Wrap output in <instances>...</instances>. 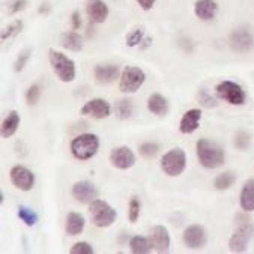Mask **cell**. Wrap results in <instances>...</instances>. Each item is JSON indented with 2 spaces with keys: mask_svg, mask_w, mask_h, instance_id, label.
Returning <instances> with one entry per match:
<instances>
[{
  "mask_svg": "<svg viewBox=\"0 0 254 254\" xmlns=\"http://www.w3.org/2000/svg\"><path fill=\"white\" fill-rule=\"evenodd\" d=\"M195 154L200 166L208 170H215L221 167L226 161V154L223 147L208 138H200L195 143Z\"/></svg>",
  "mask_w": 254,
  "mask_h": 254,
  "instance_id": "1",
  "label": "cell"
},
{
  "mask_svg": "<svg viewBox=\"0 0 254 254\" xmlns=\"http://www.w3.org/2000/svg\"><path fill=\"white\" fill-rule=\"evenodd\" d=\"M99 149V138L92 132H84L72 138L71 141V154L75 160L87 161L96 155Z\"/></svg>",
  "mask_w": 254,
  "mask_h": 254,
  "instance_id": "2",
  "label": "cell"
},
{
  "mask_svg": "<svg viewBox=\"0 0 254 254\" xmlns=\"http://www.w3.org/2000/svg\"><path fill=\"white\" fill-rule=\"evenodd\" d=\"M89 217H90V223L95 227L106 229V227H110L116 221L118 214L107 201L101 198H95L93 201L89 203Z\"/></svg>",
  "mask_w": 254,
  "mask_h": 254,
  "instance_id": "3",
  "label": "cell"
},
{
  "mask_svg": "<svg viewBox=\"0 0 254 254\" xmlns=\"http://www.w3.org/2000/svg\"><path fill=\"white\" fill-rule=\"evenodd\" d=\"M48 61L50 65L53 68V72L56 74V77L64 81V83H71L75 78V64L72 59H69L68 56H65L61 52H56V50H50L48 52Z\"/></svg>",
  "mask_w": 254,
  "mask_h": 254,
  "instance_id": "4",
  "label": "cell"
},
{
  "mask_svg": "<svg viewBox=\"0 0 254 254\" xmlns=\"http://www.w3.org/2000/svg\"><path fill=\"white\" fill-rule=\"evenodd\" d=\"M185 167H187V155L181 147L170 149L161 158V170L170 178H176L182 175Z\"/></svg>",
  "mask_w": 254,
  "mask_h": 254,
  "instance_id": "5",
  "label": "cell"
},
{
  "mask_svg": "<svg viewBox=\"0 0 254 254\" xmlns=\"http://www.w3.org/2000/svg\"><path fill=\"white\" fill-rule=\"evenodd\" d=\"M215 92L218 98H221L230 106H244L247 101V93L242 89V86L230 80H224L218 83L215 87Z\"/></svg>",
  "mask_w": 254,
  "mask_h": 254,
  "instance_id": "6",
  "label": "cell"
},
{
  "mask_svg": "<svg viewBox=\"0 0 254 254\" xmlns=\"http://www.w3.org/2000/svg\"><path fill=\"white\" fill-rule=\"evenodd\" d=\"M146 80V74L143 69L137 66H125L119 77V90L124 93L137 92Z\"/></svg>",
  "mask_w": 254,
  "mask_h": 254,
  "instance_id": "7",
  "label": "cell"
},
{
  "mask_svg": "<svg viewBox=\"0 0 254 254\" xmlns=\"http://www.w3.org/2000/svg\"><path fill=\"white\" fill-rule=\"evenodd\" d=\"M254 235V226L253 224H242L239 226L229 239V250L232 253H245L248 248V244Z\"/></svg>",
  "mask_w": 254,
  "mask_h": 254,
  "instance_id": "8",
  "label": "cell"
},
{
  "mask_svg": "<svg viewBox=\"0 0 254 254\" xmlns=\"http://www.w3.org/2000/svg\"><path fill=\"white\" fill-rule=\"evenodd\" d=\"M81 116H87L92 119H106L112 115V106L103 98L90 99L80 109Z\"/></svg>",
  "mask_w": 254,
  "mask_h": 254,
  "instance_id": "9",
  "label": "cell"
},
{
  "mask_svg": "<svg viewBox=\"0 0 254 254\" xmlns=\"http://www.w3.org/2000/svg\"><path fill=\"white\" fill-rule=\"evenodd\" d=\"M182 241H184V244H185L187 248L198 250V248H203V247L206 245V242H208V235H206V230L203 229L201 226L192 224V226H188V227L184 230Z\"/></svg>",
  "mask_w": 254,
  "mask_h": 254,
  "instance_id": "10",
  "label": "cell"
},
{
  "mask_svg": "<svg viewBox=\"0 0 254 254\" xmlns=\"http://www.w3.org/2000/svg\"><path fill=\"white\" fill-rule=\"evenodd\" d=\"M9 179L12 185L20 191H30L35 185L33 173L24 166H14L9 172Z\"/></svg>",
  "mask_w": 254,
  "mask_h": 254,
  "instance_id": "11",
  "label": "cell"
},
{
  "mask_svg": "<svg viewBox=\"0 0 254 254\" xmlns=\"http://www.w3.org/2000/svg\"><path fill=\"white\" fill-rule=\"evenodd\" d=\"M109 160H110L112 166L119 169V170H128L135 164V155L128 146L115 147L110 152V158Z\"/></svg>",
  "mask_w": 254,
  "mask_h": 254,
  "instance_id": "12",
  "label": "cell"
},
{
  "mask_svg": "<svg viewBox=\"0 0 254 254\" xmlns=\"http://www.w3.org/2000/svg\"><path fill=\"white\" fill-rule=\"evenodd\" d=\"M229 44L235 53H247L253 48L254 39H253V35L247 29H238L232 32L229 38Z\"/></svg>",
  "mask_w": 254,
  "mask_h": 254,
  "instance_id": "13",
  "label": "cell"
},
{
  "mask_svg": "<svg viewBox=\"0 0 254 254\" xmlns=\"http://www.w3.org/2000/svg\"><path fill=\"white\" fill-rule=\"evenodd\" d=\"M71 194H72V197H74L78 203H83V205H89L90 201H93L95 198H98V190H96V187H95L92 182H89V181L75 182V184L72 185Z\"/></svg>",
  "mask_w": 254,
  "mask_h": 254,
  "instance_id": "14",
  "label": "cell"
},
{
  "mask_svg": "<svg viewBox=\"0 0 254 254\" xmlns=\"http://www.w3.org/2000/svg\"><path fill=\"white\" fill-rule=\"evenodd\" d=\"M149 239L157 253H166L170 248V235L164 226H154L149 230Z\"/></svg>",
  "mask_w": 254,
  "mask_h": 254,
  "instance_id": "15",
  "label": "cell"
},
{
  "mask_svg": "<svg viewBox=\"0 0 254 254\" xmlns=\"http://www.w3.org/2000/svg\"><path fill=\"white\" fill-rule=\"evenodd\" d=\"M84 9L90 23H104L109 17V6L104 0H86Z\"/></svg>",
  "mask_w": 254,
  "mask_h": 254,
  "instance_id": "16",
  "label": "cell"
},
{
  "mask_svg": "<svg viewBox=\"0 0 254 254\" xmlns=\"http://www.w3.org/2000/svg\"><path fill=\"white\" fill-rule=\"evenodd\" d=\"M218 12V3L215 0H197L194 3V14L201 21H211Z\"/></svg>",
  "mask_w": 254,
  "mask_h": 254,
  "instance_id": "17",
  "label": "cell"
},
{
  "mask_svg": "<svg viewBox=\"0 0 254 254\" xmlns=\"http://www.w3.org/2000/svg\"><path fill=\"white\" fill-rule=\"evenodd\" d=\"M121 77L116 65H96L93 68V78L98 84H110Z\"/></svg>",
  "mask_w": 254,
  "mask_h": 254,
  "instance_id": "18",
  "label": "cell"
},
{
  "mask_svg": "<svg viewBox=\"0 0 254 254\" xmlns=\"http://www.w3.org/2000/svg\"><path fill=\"white\" fill-rule=\"evenodd\" d=\"M201 119V110L200 109H191L184 113L181 124H179V131L182 134H192L200 124Z\"/></svg>",
  "mask_w": 254,
  "mask_h": 254,
  "instance_id": "19",
  "label": "cell"
},
{
  "mask_svg": "<svg viewBox=\"0 0 254 254\" xmlns=\"http://www.w3.org/2000/svg\"><path fill=\"white\" fill-rule=\"evenodd\" d=\"M239 205L245 212L254 211V179H248L244 182L239 194Z\"/></svg>",
  "mask_w": 254,
  "mask_h": 254,
  "instance_id": "20",
  "label": "cell"
},
{
  "mask_svg": "<svg viewBox=\"0 0 254 254\" xmlns=\"http://www.w3.org/2000/svg\"><path fill=\"white\" fill-rule=\"evenodd\" d=\"M146 106H147V110L152 115H155V116H164L169 112V103H167V99L163 95H160V93L150 95L147 98Z\"/></svg>",
  "mask_w": 254,
  "mask_h": 254,
  "instance_id": "21",
  "label": "cell"
},
{
  "mask_svg": "<svg viewBox=\"0 0 254 254\" xmlns=\"http://www.w3.org/2000/svg\"><path fill=\"white\" fill-rule=\"evenodd\" d=\"M86 226V220L81 214L78 212H69L66 215V224H65V230L69 236H77L84 230Z\"/></svg>",
  "mask_w": 254,
  "mask_h": 254,
  "instance_id": "22",
  "label": "cell"
},
{
  "mask_svg": "<svg viewBox=\"0 0 254 254\" xmlns=\"http://www.w3.org/2000/svg\"><path fill=\"white\" fill-rule=\"evenodd\" d=\"M20 122H21V118H20V115H18V112L17 110H12V112H9L8 113V116L3 119V122H2V137L3 138H9V137H12L15 132H17V129H18V127H20Z\"/></svg>",
  "mask_w": 254,
  "mask_h": 254,
  "instance_id": "23",
  "label": "cell"
},
{
  "mask_svg": "<svg viewBox=\"0 0 254 254\" xmlns=\"http://www.w3.org/2000/svg\"><path fill=\"white\" fill-rule=\"evenodd\" d=\"M61 45L69 52H81L83 50V36L77 32H65L61 36Z\"/></svg>",
  "mask_w": 254,
  "mask_h": 254,
  "instance_id": "24",
  "label": "cell"
},
{
  "mask_svg": "<svg viewBox=\"0 0 254 254\" xmlns=\"http://www.w3.org/2000/svg\"><path fill=\"white\" fill-rule=\"evenodd\" d=\"M129 250L134 254H147L154 250V247H152V242L149 238L135 235L129 239Z\"/></svg>",
  "mask_w": 254,
  "mask_h": 254,
  "instance_id": "25",
  "label": "cell"
},
{
  "mask_svg": "<svg viewBox=\"0 0 254 254\" xmlns=\"http://www.w3.org/2000/svg\"><path fill=\"white\" fill-rule=\"evenodd\" d=\"M236 182V175L233 172H224L221 175H218L214 181V188L218 191H226L229 188L233 187V184Z\"/></svg>",
  "mask_w": 254,
  "mask_h": 254,
  "instance_id": "26",
  "label": "cell"
},
{
  "mask_svg": "<svg viewBox=\"0 0 254 254\" xmlns=\"http://www.w3.org/2000/svg\"><path fill=\"white\" fill-rule=\"evenodd\" d=\"M115 112L119 119H128L132 115V104L128 99H119L115 104Z\"/></svg>",
  "mask_w": 254,
  "mask_h": 254,
  "instance_id": "27",
  "label": "cell"
},
{
  "mask_svg": "<svg viewBox=\"0 0 254 254\" xmlns=\"http://www.w3.org/2000/svg\"><path fill=\"white\" fill-rule=\"evenodd\" d=\"M18 218L27 226V227H33L38 223V214L26 206H20L18 208Z\"/></svg>",
  "mask_w": 254,
  "mask_h": 254,
  "instance_id": "28",
  "label": "cell"
},
{
  "mask_svg": "<svg viewBox=\"0 0 254 254\" xmlns=\"http://www.w3.org/2000/svg\"><path fill=\"white\" fill-rule=\"evenodd\" d=\"M197 99H198V103L201 107H205V109H215L218 106L217 103V99L205 89H201L198 93H197Z\"/></svg>",
  "mask_w": 254,
  "mask_h": 254,
  "instance_id": "29",
  "label": "cell"
},
{
  "mask_svg": "<svg viewBox=\"0 0 254 254\" xmlns=\"http://www.w3.org/2000/svg\"><path fill=\"white\" fill-rule=\"evenodd\" d=\"M143 39H144V27H137L131 30L125 38L128 47H137L143 42Z\"/></svg>",
  "mask_w": 254,
  "mask_h": 254,
  "instance_id": "30",
  "label": "cell"
},
{
  "mask_svg": "<svg viewBox=\"0 0 254 254\" xmlns=\"http://www.w3.org/2000/svg\"><path fill=\"white\" fill-rule=\"evenodd\" d=\"M138 150H140V155H141L143 158H147V160H150V158L157 157L158 150H160V146H158L157 143L147 141V143H143V144H140Z\"/></svg>",
  "mask_w": 254,
  "mask_h": 254,
  "instance_id": "31",
  "label": "cell"
},
{
  "mask_svg": "<svg viewBox=\"0 0 254 254\" xmlns=\"http://www.w3.org/2000/svg\"><path fill=\"white\" fill-rule=\"evenodd\" d=\"M21 30H23V21H21V20H15V21H12V23H11V24L3 30V33H2V41H3V42H6L8 39H11V38L17 36Z\"/></svg>",
  "mask_w": 254,
  "mask_h": 254,
  "instance_id": "32",
  "label": "cell"
},
{
  "mask_svg": "<svg viewBox=\"0 0 254 254\" xmlns=\"http://www.w3.org/2000/svg\"><path fill=\"white\" fill-rule=\"evenodd\" d=\"M140 218V200L137 197H132L129 200L128 205V220L129 223H137V220Z\"/></svg>",
  "mask_w": 254,
  "mask_h": 254,
  "instance_id": "33",
  "label": "cell"
},
{
  "mask_svg": "<svg viewBox=\"0 0 254 254\" xmlns=\"http://www.w3.org/2000/svg\"><path fill=\"white\" fill-rule=\"evenodd\" d=\"M30 56H32V50H30V48L23 50V52L18 55V58H17L15 64H14V71H15V72H21V71L24 69V66L27 65V62H29Z\"/></svg>",
  "mask_w": 254,
  "mask_h": 254,
  "instance_id": "34",
  "label": "cell"
},
{
  "mask_svg": "<svg viewBox=\"0 0 254 254\" xmlns=\"http://www.w3.org/2000/svg\"><path fill=\"white\" fill-rule=\"evenodd\" d=\"M41 98V87L38 84H32L26 92V101L29 106H36Z\"/></svg>",
  "mask_w": 254,
  "mask_h": 254,
  "instance_id": "35",
  "label": "cell"
},
{
  "mask_svg": "<svg viewBox=\"0 0 254 254\" xmlns=\"http://www.w3.org/2000/svg\"><path fill=\"white\" fill-rule=\"evenodd\" d=\"M69 253H71V254H93L95 250H93V247H92L89 242L81 241V242H75V244L71 247Z\"/></svg>",
  "mask_w": 254,
  "mask_h": 254,
  "instance_id": "36",
  "label": "cell"
},
{
  "mask_svg": "<svg viewBox=\"0 0 254 254\" xmlns=\"http://www.w3.org/2000/svg\"><path fill=\"white\" fill-rule=\"evenodd\" d=\"M235 144H236V147L241 149V150L247 149L248 144H250V135H248L247 132H244V131L238 132V134H236V138H235Z\"/></svg>",
  "mask_w": 254,
  "mask_h": 254,
  "instance_id": "37",
  "label": "cell"
},
{
  "mask_svg": "<svg viewBox=\"0 0 254 254\" xmlns=\"http://www.w3.org/2000/svg\"><path fill=\"white\" fill-rule=\"evenodd\" d=\"M27 5H29L27 0H14V2L9 5V12L11 14H17L20 11H24L27 8Z\"/></svg>",
  "mask_w": 254,
  "mask_h": 254,
  "instance_id": "38",
  "label": "cell"
},
{
  "mask_svg": "<svg viewBox=\"0 0 254 254\" xmlns=\"http://www.w3.org/2000/svg\"><path fill=\"white\" fill-rule=\"evenodd\" d=\"M135 2L138 3V6H140L143 11H150L152 8H154V5H155L157 0H135Z\"/></svg>",
  "mask_w": 254,
  "mask_h": 254,
  "instance_id": "39",
  "label": "cell"
},
{
  "mask_svg": "<svg viewBox=\"0 0 254 254\" xmlns=\"http://www.w3.org/2000/svg\"><path fill=\"white\" fill-rule=\"evenodd\" d=\"M71 21H72V29H74V30L80 29V26H81V15H80L78 11H74V12H72Z\"/></svg>",
  "mask_w": 254,
  "mask_h": 254,
  "instance_id": "40",
  "label": "cell"
},
{
  "mask_svg": "<svg viewBox=\"0 0 254 254\" xmlns=\"http://www.w3.org/2000/svg\"><path fill=\"white\" fill-rule=\"evenodd\" d=\"M150 44H152V38H144V39H143V42H141L138 47H140L141 50H144V48H146V47H149Z\"/></svg>",
  "mask_w": 254,
  "mask_h": 254,
  "instance_id": "41",
  "label": "cell"
}]
</instances>
